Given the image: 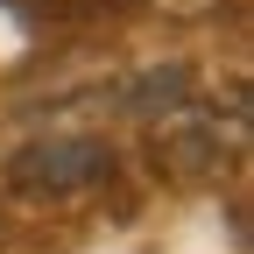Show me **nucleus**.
Segmentation results:
<instances>
[{"label": "nucleus", "mask_w": 254, "mask_h": 254, "mask_svg": "<svg viewBox=\"0 0 254 254\" xmlns=\"http://www.w3.org/2000/svg\"><path fill=\"white\" fill-rule=\"evenodd\" d=\"M113 148L92 141V134H43V141H21L7 155V190L21 198H85V190L113 184Z\"/></svg>", "instance_id": "1"}, {"label": "nucleus", "mask_w": 254, "mask_h": 254, "mask_svg": "<svg viewBox=\"0 0 254 254\" xmlns=\"http://www.w3.org/2000/svg\"><path fill=\"white\" fill-rule=\"evenodd\" d=\"M240 148V120L219 127V113H184L163 127V141H155V163L177 170V177H212L226 155Z\"/></svg>", "instance_id": "2"}, {"label": "nucleus", "mask_w": 254, "mask_h": 254, "mask_svg": "<svg viewBox=\"0 0 254 254\" xmlns=\"http://www.w3.org/2000/svg\"><path fill=\"white\" fill-rule=\"evenodd\" d=\"M120 106L127 113H184L190 106V64H155V71H141L120 92Z\"/></svg>", "instance_id": "3"}]
</instances>
